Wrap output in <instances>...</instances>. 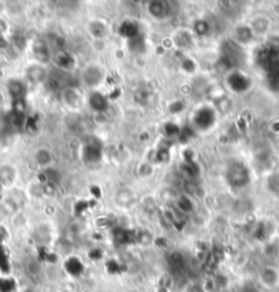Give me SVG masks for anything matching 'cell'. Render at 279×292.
Returning a JSON list of instances; mask_svg holds the SVG:
<instances>
[{
	"label": "cell",
	"instance_id": "ba28073f",
	"mask_svg": "<svg viewBox=\"0 0 279 292\" xmlns=\"http://www.w3.org/2000/svg\"><path fill=\"white\" fill-rule=\"evenodd\" d=\"M84 157L88 160V161H97L100 158V149L96 148V146H86L85 152H84Z\"/></svg>",
	"mask_w": 279,
	"mask_h": 292
},
{
	"label": "cell",
	"instance_id": "3957f363",
	"mask_svg": "<svg viewBox=\"0 0 279 292\" xmlns=\"http://www.w3.org/2000/svg\"><path fill=\"white\" fill-rule=\"evenodd\" d=\"M213 122H215V114L209 108H203L194 116V123L200 129H208V127L212 126Z\"/></svg>",
	"mask_w": 279,
	"mask_h": 292
},
{
	"label": "cell",
	"instance_id": "52a82bcc",
	"mask_svg": "<svg viewBox=\"0 0 279 292\" xmlns=\"http://www.w3.org/2000/svg\"><path fill=\"white\" fill-rule=\"evenodd\" d=\"M167 4L164 3V2H152L149 4V11L153 14L155 16L160 18V16H164L166 15V11H167V8L166 7Z\"/></svg>",
	"mask_w": 279,
	"mask_h": 292
},
{
	"label": "cell",
	"instance_id": "30bf717a",
	"mask_svg": "<svg viewBox=\"0 0 279 292\" xmlns=\"http://www.w3.org/2000/svg\"><path fill=\"white\" fill-rule=\"evenodd\" d=\"M8 89H10V92H11V94L14 97H19L21 90H22V85H21L19 82L11 81L10 82V85H8Z\"/></svg>",
	"mask_w": 279,
	"mask_h": 292
},
{
	"label": "cell",
	"instance_id": "9c48e42d",
	"mask_svg": "<svg viewBox=\"0 0 279 292\" xmlns=\"http://www.w3.org/2000/svg\"><path fill=\"white\" fill-rule=\"evenodd\" d=\"M262 279L264 283L271 285V284H275V283H276V280H278V275H276V272H275L274 269L267 268L266 270L263 272Z\"/></svg>",
	"mask_w": 279,
	"mask_h": 292
},
{
	"label": "cell",
	"instance_id": "8fae6325",
	"mask_svg": "<svg viewBox=\"0 0 279 292\" xmlns=\"http://www.w3.org/2000/svg\"><path fill=\"white\" fill-rule=\"evenodd\" d=\"M180 207L182 209L184 212H190V211H193V205H192V202H190V199L189 198H186V197H184V198H181L180 199Z\"/></svg>",
	"mask_w": 279,
	"mask_h": 292
},
{
	"label": "cell",
	"instance_id": "6da1fadb",
	"mask_svg": "<svg viewBox=\"0 0 279 292\" xmlns=\"http://www.w3.org/2000/svg\"><path fill=\"white\" fill-rule=\"evenodd\" d=\"M227 176H229L230 183H231L233 186H237V187L244 186V184H246L248 180H249L248 172H246V170L241 165V164H235V165L231 166V168L229 170Z\"/></svg>",
	"mask_w": 279,
	"mask_h": 292
},
{
	"label": "cell",
	"instance_id": "7c38bea8",
	"mask_svg": "<svg viewBox=\"0 0 279 292\" xmlns=\"http://www.w3.org/2000/svg\"><path fill=\"white\" fill-rule=\"evenodd\" d=\"M196 32L198 34H205V33L208 32V25L205 24L204 20H200V22H197L196 24Z\"/></svg>",
	"mask_w": 279,
	"mask_h": 292
},
{
	"label": "cell",
	"instance_id": "5b68a950",
	"mask_svg": "<svg viewBox=\"0 0 279 292\" xmlns=\"http://www.w3.org/2000/svg\"><path fill=\"white\" fill-rule=\"evenodd\" d=\"M90 106L96 111H104L107 108V98L100 93H93L90 96Z\"/></svg>",
	"mask_w": 279,
	"mask_h": 292
},
{
	"label": "cell",
	"instance_id": "7a4b0ae2",
	"mask_svg": "<svg viewBox=\"0 0 279 292\" xmlns=\"http://www.w3.org/2000/svg\"><path fill=\"white\" fill-rule=\"evenodd\" d=\"M227 82H229V86L234 92H238V93H241V92H245L248 88L250 86V81L248 78L244 75V74L238 73H231L227 78Z\"/></svg>",
	"mask_w": 279,
	"mask_h": 292
},
{
	"label": "cell",
	"instance_id": "277c9868",
	"mask_svg": "<svg viewBox=\"0 0 279 292\" xmlns=\"http://www.w3.org/2000/svg\"><path fill=\"white\" fill-rule=\"evenodd\" d=\"M121 34L133 40V38L138 34V26H137L134 22H131V20H126V22H123L122 26H121Z\"/></svg>",
	"mask_w": 279,
	"mask_h": 292
},
{
	"label": "cell",
	"instance_id": "8992f818",
	"mask_svg": "<svg viewBox=\"0 0 279 292\" xmlns=\"http://www.w3.org/2000/svg\"><path fill=\"white\" fill-rule=\"evenodd\" d=\"M66 269H67V272H69L70 275L78 276V275H81L82 270H84V266H82L81 261L77 260V258H70V260L66 262Z\"/></svg>",
	"mask_w": 279,
	"mask_h": 292
}]
</instances>
